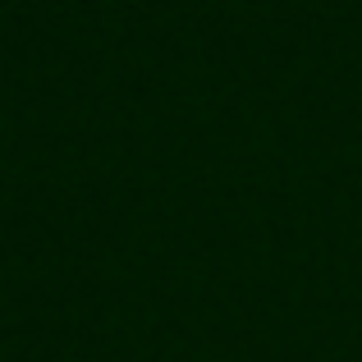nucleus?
Segmentation results:
<instances>
[]
</instances>
